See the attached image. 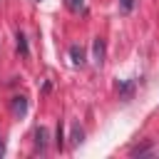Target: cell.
Returning a JSON list of instances; mask_svg holds the SVG:
<instances>
[{
  "mask_svg": "<svg viewBox=\"0 0 159 159\" xmlns=\"http://www.w3.org/2000/svg\"><path fill=\"white\" fill-rule=\"evenodd\" d=\"M92 52H94V65L102 67V65H104V40H102V37H94Z\"/></svg>",
  "mask_w": 159,
  "mask_h": 159,
  "instance_id": "6da1fadb",
  "label": "cell"
},
{
  "mask_svg": "<svg viewBox=\"0 0 159 159\" xmlns=\"http://www.w3.org/2000/svg\"><path fill=\"white\" fill-rule=\"evenodd\" d=\"M70 57H72V65L75 67H82L87 62V55H84V47L82 45H72L70 47Z\"/></svg>",
  "mask_w": 159,
  "mask_h": 159,
  "instance_id": "7a4b0ae2",
  "label": "cell"
},
{
  "mask_svg": "<svg viewBox=\"0 0 159 159\" xmlns=\"http://www.w3.org/2000/svg\"><path fill=\"white\" fill-rule=\"evenodd\" d=\"M10 109H12V114H15V117H25V112H27V99H25L22 94L12 97V102H10Z\"/></svg>",
  "mask_w": 159,
  "mask_h": 159,
  "instance_id": "3957f363",
  "label": "cell"
},
{
  "mask_svg": "<svg viewBox=\"0 0 159 159\" xmlns=\"http://www.w3.org/2000/svg\"><path fill=\"white\" fill-rule=\"evenodd\" d=\"M35 147H37L40 152L47 149V129H45V127H37V129H35Z\"/></svg>",
  "mask_w": 159,
  "mask_h": 159,
  "instance_id": "277c9868",
  "label": "cell"
},
{
  "mask_svg": "<svg viewBox=\"0 0 159 159\" xmlns=\"http://www.w3.org/2000/svg\"><path fill=\"white\" fill-rule=\"evenodd\" d=\"M15 45H17V52H20L22 57L30 55V47H27V37H25V32H17V35H15Z\"/></svg>",
  "mask_w": 159,
  "mask_h": 159,
  "instance_id": "5b68a950",
  "label": "cell"
},
{
  "mask_svg": "<svg viewBox=\"0 0 159 159\" xmlns=\"http://www.w3.org/2000/svg\"><path fill=\"white\" fill-rule=\"evenodd\" d=\"M117 87H119V94H122L124 99H129V94H132V89H134V82H119Z\"/></svg>",
  "mask_w": 159,
  "mask_h": 159,
  "instance_id": "8992f818",
  "label": "cell"
},
{
  "mask_svg": "<svg viewBox=\"0 0 159 159\" xmlns=\"http://www.w3.org/2000/svg\"><path fill=\"white\" fill-rule=\"evenodd\" d=\"M55 147H57V149H62V147H65V127H62V122L57 124V137H55Z\"/></svg>",
  "mask_w": 159,
  "mask_h": 159,
  "instance_id": "52a82bcc",
  "label": "cell"
},
{
  "mask_svg": "<svg viewBox=\"0 0 159 159\" xmlns=\"http://www.w3.org/2000/svg\"><path fill=\"white\" fill-rule=\"evenodd\" d=\"M65 5H67V10H72V12H80V10L84 7V0H65Z\"/></svg>",
  "mask_w": 159,
  "mask_h": 159,
  "instance_id": "ba28073f",
  "label": "cell"
},
{
  "mask_svg": "<svg viewBox=\"0 0 159 159\" xmlns=\"http://www.w3.org/2000/svg\"><path fill=\"white\" fill-rule=\"evenodd\" d=\"M82 137H84V132L75 124V127H72V144H82Z\"/></svg>",
  "mask_w": 159,
  "mask_h": 159,
  "instance_id": "9c48e42d",
  "label": "cell"
},
{
  "mask_svg": "<svg viewBox=\"0 0 159 159\" xmlns=\"http://www.w3.org/2000/svg\"><path fill=\"white\" fill-rule=\"evenodd\" d=\"M134 7V0H122V12H132Z\"/></svg>",
  "mask_w": 159,
  "mask_h": 159,
  "instance_id": "30bf717a",
  "label": "cell"
},
{
  "mask_svg": "<svg viewBox=\"0 0 159 159\" xmlns=\"http://www.w3.org/2000/svg\"><path fill=\"white\" fill-rule=\"evenodd\" d=\"M2 154H5V147H2V142H0V157H2Z\"/></svg>",
  "mask_w": 159,
  "mask_h": 159,
  "instance_id": "8fae6325",
  "label": "cell"
}]
</instances>
